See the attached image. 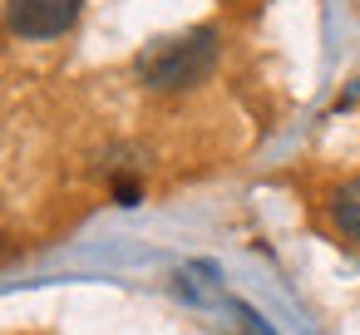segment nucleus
I'll use <instances>...</instances> for the list:
<instances>
[{
    "instance_id": "obj_1",
    "label": "nucleus",
    "mask_w": 360,
    "mask_h": 335,
    "mask_svg": "<svg viewBox=\"0 0 360 335\" xmlns=\"http://www.w3.org/2000/svg\"><path fill=\"white\" fill-rule=\"evenodd\" d=\"M212 65H217V30L212 25H193V30H178V35H158V40H148L134 55V74L153 94L193 89V84H202L212 74Z\"/></svg>"
},
{
    "instance_id": "obj_2",
    "label": "nucleus",
    "mask_w": 360,
    "mask_h": 335,
    "mask_svg": "<svg viewBox=\"0 0 360 335\" xmlns=\"http://www.w3.org/2000/svg\"><path fill=\"white\" fill-rule=\"evenodd\" d=\"M84 0H6V25L20 40H55L79 25Z\"/></svg>"
},
{
    "instance_id": "obj_3",
    "label": "nucleus",
    "mask_w": 360,
    "mask_h": 335,
    "mask_svg": "<svg viewBox=\"0 0 360 335\" xmlns=\"http://www.w3.org/2000/svg\"><path fill=\"white\" fill-rule=\"evenodd\" d=\"M330 222L340 227V237L360 242V178H345L330 192Z\"/></svg>"
},
{
    "instance_id": "obj_4",
    "label": "nucleus",
    "mask_w": 360,
    "mask_h": 335,
    "mask_svg": "<svg viewBox=\"0 0 360 335\" xmlns=\"http://www.w3.org/2000/svg\"><path fill=\"white\" fill-rule=\"evenodd\" d=\"M237 315H242V330H247V335H271V330H266V325L257 320V310H247V306H237Z\"/></svg>"
}]
</instances>
